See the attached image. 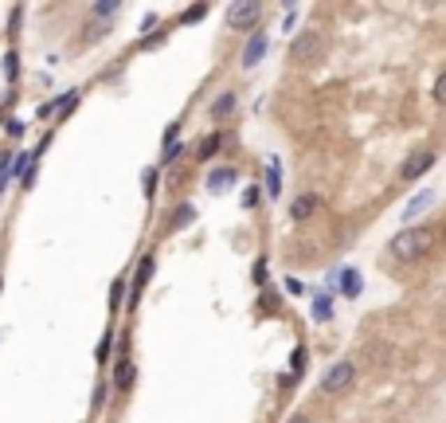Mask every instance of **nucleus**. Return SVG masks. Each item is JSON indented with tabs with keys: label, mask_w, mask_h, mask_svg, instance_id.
Listing matches in <instances>:
<instances>
[{
	"label": "nucleus",
	"mask_w": 446,
	"mask_h": 423,
	"mask_svg": "<svg viewBox=\"0 0 446 423\" xmlns=\"http://www.w3.org/2000/svg\"><path fill=\"white\" fill-rule=\"evenodd\" d=\"M435 243V227H403L392 243H387V255L396 259V263H415L431 251Z\"/></svg>",
	"instance_id": "f257e3e1"
},
{
	"label": "nucleus",
	"mask_w": 446,
	"mask_h": 423,
	"mask_svg": "<svg viewBox=\"0 0 446 423\" xmlns=\"http://www.w3.org/2000/svg\"><path fill=\"white\" fill-rule=\"evenodd\" d=\"M290 423H313V420H309V415H294Z\"/></svg>",
	"instance_id": "7c9ffc66"
},
{
	"label": "nucleus",
	"mask_w": 446,
	"mask_h": 423,
	"mask_svg": "<svg viewBox=\"0 0 446 423\" xmlns=\"http://www.w3.org/2000/svg\"><path fill=\"white\" fill-rule=\"evenodd\" d=\"M352 380H357V364H352V361H337L325 376H321V392H325V396H341V392L352 388Z\"/></svg>",
	"instance_id": "f03ea898"
},
{
	"label": "nucleus",
	"mask_w": 446,
	"mask_h": 423,
	"mask_svg": "<svg viewBox=\"0 0 446 423\" xmlns=\"http://www.w3.org/2000/svg\"><path fill=\"white\" fill-rule=\"evenodd\" d=\"M110 341H114V337H102V341H98V361H106V357H110Z\"/></svg>",
	"instance_id": "c85d7f7f"
},
{
	"label": "nucleus",
	"mask_w": 446,
	"mask_h": 423,
	"mask_svg": "<svg viewBox=\"0 0 446 423\" xmlns=\"http://www.w3.org/2000/svg\"><path fill=\"white\" fill-rule=\"evenodd\" d=\"M267 192H270V196H278V192H282V173H278V165L267 169Z\"/></svg>",
	"instance_id": "a211bd4d"
},
{
	"label": "nucleus",
	"mask_w": 446,
	"mask_h": 423,
	"mask_svg": "<svg viewBox=\"0 0 446 423\" xmlns=\"http://www.w3.org/2000/svg\"><path fill=\"white\" fill-rule=\"evenodd\" d=\"M262 55H267V36H262V31H255V36H251L247 40V48H243V67H258V63H262Z\"/></svg>",
	"instance_id": "423d86ee"
},
{
	"label": "nucleus",
	"mask_w": 446,
	"mask_h": 423,
	"mask_svg": "<svg viewBox=\"0 0 446 423\" xmlns=\"http://www.w3.org/2000/svg\"><path fill=\"white\" fill-rule=\"evenodd\" d=\"M235 180H239V173L231 165H223V169H216V173L208 177V188H211V192H223V188L235 185Z\"/></svg>",
	"instance_id": "9b49d317"
},
{
	"label": "nucleus",
	"mask_w": 446,
	"mask_h": 423,
	"mask_svg": "<svg viewBox=\"0 0 446 423\" xmlns=\"http://www.w3.org/2000/svg\"><path fill=\"white\" fill-rule=\"evenodd\" d=\"M172 216H177V220H172V227H184V224H192V220H196V208L184 204V208H177Z\"/></svg>",
	"instance_id": "6ab92c4d"
},
{
	"label": "nucleus",
	"mask_w": 446,
	"mask_h": 423,
	"mask_svg": "<svg viewBox=\"0 0 446 423\" xmlns=\"http://www.w3.org/2000/svg\"><path fill=\"white\" fill-rule=\"evenodd\" d=\"M75 102H79V90H67V99L55 102V110H59V118H67L70 110H75Z\"/></svg>",
	"instance_id": "aec40b11"
},
{
	"label": "nucleus",
	"mask_w": 446,
	"mask_h": 423,
	"mask_svg": "<svg viewBox=\"0 0 446 423\" xmlns=\"http://www.w3.org/2000/svg\"><path fill=\"white\" fill-rule=\"evenodd\" d=\"M133 380H137V364H133V361H118V368H114V388H118V392H129Z\"/></svg>",
	"instance_id": "6e6552de"
},
{
	"label": "nucleus",
	"mask_w": 446,
	"mask_h": 423,
	"mask_svg": "<svg viewBox=\"0 0 446 423\" xmlns=\"http://www.w3.org/2000/svg\"><path fill=\"white\" fill-rule=\"evenodd\" d=\"M435 102H438V106H446V71L435 79Z\"/></svg>",
	"instance_id": "4be33fe9"
},
{
	"label": "nucleus",
	"mask_w": 446,
	"mask_h": 423,
	"mask_svg": "<svg viewBox=\"0 0 446 423\" xmlns=\"http://www.w3.org/2000/svg\"><path fill=\"white\" fill-rule=\"evenodd\" d=\"M318 204H321V200L313 196V192H302V196H294V204H290V216L302 224V220H309L313 212H318Z\"/></svg>",
	"instance_id": "0eeeda50"
},
{
	"label": "nucleus",
	"mask_w": 446,
	"mask_h": 423,
	"mask_svg": "<svg viewBox=\"0 0 446 423\" xmlns=\"http://www.w3.org/2000/svg\"><path fill=\"white\" fill-rule=\"evenodd\" d=\"M102 403H106V384H98V388H94V408H102Z\"/></svg>",
	"instance_id": "c756f323"
},
{
	"label": "nucleus",
	"mask_w": 446,
	"mask_h": 423,
	"mask_svg": "<svg viewBox=\"0 0 446 423\" xmlns=\"http://www.w3.org/2000/svg\"><path fill=\"white\" fill-rule=\"evenodd\" d=\"M0 286H4V278H0Z\"/></svg>",
	"instance_id": "2f4dec72"
},
{
	"label": "nucleus",
	"mask_w": 446,
	"mask_h": 423,
	"mask_svg": "<svg viewBox=\"0 0 446 423\" xmlns=\"http://www.w3.org/2000/svg\"><path fill=\"white\" fill-rule=\"evenodd\" d=\"M204 16H208V8H204V4H192L188 12H184V20L188 24H196V20H204Z\"/></svg>",
	"instance_id": "b1692460"
},
{
	"label": "nucleus",
	"mask_w": 446,
	"mask_h": 423,
	"mask_svg": "<svg viewBox=\"0 0 446 423\" xmlns=\"http://www.w3.org/2000/svg\"><path fill=\"white\" fill-rule=\"evenodd\" d=\"M12 169H16V153H12V149H4V153H0V192L8 188V177H12Z\"/></svg>",
	"instance_id": "2eb2a0df"
},
{
	"label": "nucleus",
	"mask_w": 446,
	"mask_h": 423,
	"mask_svg": "<svg viewBox=\"0 0 446 423\" xmlns=\"http://www.w3.org/2000/svg\"><path fill=\"white\" fill-rule=\"evenodd\" d=\"M118 12H121V0H102V4H94V8H90V16H94L98 24H110Z\"/></svg>",
	"instance_id": "f8f14e48"
},
{
	"label": "nucleus",
	"mask_w": 446,
	"mask_h": 423,
	"mask_svg": "<svg viewBox=\"0 0 446 423\" xmlns=\"http://www.w3.org/2000/svg\"><path fill=\"white\" fill-rule=\"evenodd\" d=\"M255 282H267V259H258L255 263Z\"/></svg>",
	"instance_id": "bb28decb"
},
{
	"label": "nucleus",
	"mask_w": 446,
	"mask_h": 423,
	"mask_svg": "<svg viewBox=\"0 0 446 423\" xmlns=\"http://www.w3.org/2000/svg\"><path fill=\"white\" fill-rule=\"evenodd\" d=\"M258 204V192L255 188H247V192H243V208H255Z\"/></svg>",
	"instance_id": "cd10ccee"
},
{
	"label": "nucleus",
	"mask_w": 446,
	"mask_h": 423,
	"mask_svg": "<svg viewBox=\"0 0 446 423\" xmlns=\"http://www.w3.org/2000/svg\"><path fill=\"white\" fill-rule=\"evenodd\" d=\"M258 16H262V4H255V0H239V4H231L228 8V28L235 31H247L258 24Z\"/></svg>",
	"instance_id": "7ed1b4c3"
},
{
	"label": "nucleus",
	"mask_w": 446,
	"mask_h": 423,
	"mask_svg": "<svg viewBox=\"0 0 446 423\" xmlns=\"http://www.w3.org/2000/svg\"><path fill=\"white\" fill-rule=\"evenodd\" d=\"M341 290H345V298H357L360 290H364V282H360V271H341Z\"/></svg>",
	"instance_id": "ddd939ff"
},
{
	"label": "nucleus",
	"mask_w": 446,
	"mask_h": 423,
	"mask_svg": "<svg viewBox=\"0 0 446 423\" xmlns=\"http://www.w3.org/2000/svg\"><path fill=\"white\" fill-rule=\"evenodd\" d=\"M329 314H333V298L321 294L318 302H313V317H318V322H329Z\"/></svg>",
	"instance_id": "f3484780"
},
{
	"label": "nucleus",
	"mask_w": 446,
	"mask_h": 423,
	"mask_svg": "<svg viewBox=\"0 0 446 423\" xmlns=\"http://www.w3.org/2000/svg\"><path fill=\"white\" fill-rule=\"evenodd\" d=\"M231 110H235V94H219V99L211 102V114H216V118H228Z\"/></svg>",
	"instance_id": "dca6fc26"
},
{
	"label": "nucleus",
	"mask_w": 446,
	"mask_h": 423,
	"mask_svg": "<svg viewBox=\"0 0 446 423\" xmlns=\"http://www.w3.org/2000/svg\"><path fill=\"white\" fill-rule=\"evenodd\" d=\"M219 145H223V138H219V134H208V138L196 145V157H200V161H211V157L219 153Z\"/></svg>",
	"instance_id": "4468645a"
},
{
	"label": "nucleus",
	"mask_w": 446,
	"mask_h": 423,
	"mask_svg": "<svg viewBox=\"0 0 446 423\" xmlns=\"http://www.w3.org/2000/svg\"><path fill=\"white\" fill-rule=\"evenodd\" d=\"M431 204H435V192H419V196H411V200H407V208H403V220H407V224L419 220V212H426Z\"/></svg>",
	"instance_id": "9d476101"
},
{
	"label": "nucleus",
	"mask_w": 446,
	"mask_h": 423,
	"mask_svg": "<svg viewBox=\"0 0 446 423\" xmlns=\"http://www.w3.org/2000/svg\"><path fill=\"white\" fill-rule=\"evenodd\" d=\"M435 165V153L431 149H419V153H411V157L403 161V169H399V177L403 180H419L426 173V169Z\"/></svg>",
	"instance_id": "39448f33"
},
{
	"label": "nucleus",
	"mask_w": 446,
	"mask_h": 423,
	"mask_svg": "<svg viewBox=\"0 0 446 423\" xmlns=\"http://www.w3.org/2000/svg\"><path fill=\"white\" fill-rule=\"evenodd\" d=\"M321 51H325V40H321L318 31H302V36L294 40V48H290V59L313 63V59H321Z\"/></svg>",
	"instance_id": "20e7f679"
},
{
	"label": "nucleus",
	"mask_w": 446,
	"mask_h": 423,
	"mask_svg": "<svg viewBox=\"0 0 446 423\" xmlns=\"http://www.w3.org/2000/svg\"><path fill=\"white\" fill-rule=\"evenodd\" d=\"M145 196H153V192H157V169H145Z\"/></svg>",
	"instance_id": "5701e85b"
},
{
	"label": "nucleus",
	"mask_w": 446,
	"mask_h": 423,
	"mask_svg": "<svg viewBox=\"0 0 446 423\" xmlns=\"http://www.w3.org/2000/svg\"><path fill=\"white\" fill-rule=\"evenodd\" d=\"M153 271H157V259H153V255H141V263H137V275H133V294H141V290L149 286Z\"/></svg>",
	"instance_id": "1a4fd4ad"
},
{
	"label": "nucleus",
	"mask_w": 446,
	"mask_h": 423,
	"mask_svg": "<svg viewBox=\"0 0 446 423\" xmlns=\"http://www.w3.org/2000/svg\"><path fill=\"white\" fill-rule=\"evenodd\" d=\"M121 298H126V282L118 278V282L110 286V310H118V302H121Z\"/></svg>",
	"instance_id": "412c9836"
},
{
	"label": "nucleus",
	"mask_w": 446,
	"mask_h": 423,
	"mask_svg": "<svg viewBox=\"0 0 446 423\" xmlns=\"http://www.w3.org/2000/svg\"><path fill=\"white\" fill-rule=\"evenodd\" d=\"M16 71H20V63H16V55H4V75H8V79H16Z\"/></svg>",
	"instance_id": "a878e982"
},
{
	"label": "nucleus",
	"mask_w": 446,
	"mask_h": 423,
	"mask_svg": "<svg viewBox=\"0 0 446 423\" xmlns=\"http://www.w3.org/2000/svg\"><path fill=\"white\" fill-rule=\"evenodd\" d=\"M177 138H180V122H172V126L165 129V149H169V145H177Z\"/></svg>",
	"instance_id": "393cba45"
}]
</instances>
